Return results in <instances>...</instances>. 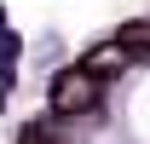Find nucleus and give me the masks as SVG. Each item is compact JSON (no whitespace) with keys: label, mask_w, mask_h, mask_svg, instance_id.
<instances>
[{"label":"nucleus","mask_w":150,"mask_h":144,"mask_svg":"<svg viewBox=\"0 0 150 144\" xmlns=\"http://www.w3.org/2000/svg\"><path fill=\"white\" fill-rule=\"evenodd\" d=\"M87 109H98V75L75 64L52 81V115H87Z\"/></svg>","instance_id":"f257e3e1"},{"label":"nucleus","mask_w":150,"mask_h":144,"mask_svg":"<svg viewBox=\"0 0 150 144\" xmlns=\"http://www.w3.org/2000/svg\"><path fill=\"white\" fill-rule=\"evenodd\" d=\"M121 46H127V52H150V18H139V23H121Z\"/></svg>","instance_id":"7ed1b4c3"},{"label":"nucleus","mask_w":150,"mask_h":144,"mask_svg":"<svg viewBox=\"0 0 150 144\" xmlns=\"http://www.w3.org/2000/svg\"><path fill=\"white\" fill-rule=\"evenodd\" d=\"M23 144H46V133H40V127H29V133H23Z\"/></svg>","instance_id":"20e7f679"},{"label":"nucleus","mask_w":150,"mask_h":144,"mask_svg":"<svg viewBox=\"0 0 150 144\" xmlns=\"http://www.w3.org/2000/svg\"><path fill=\"white\" fill-rule=\"evenodd\" d=\"M121 64H127V46H121V40H110L104 52L87 58V69H93V75H110V69H121Z\"/></svg>","instance_id":"f03ea898"}]
</instances>
